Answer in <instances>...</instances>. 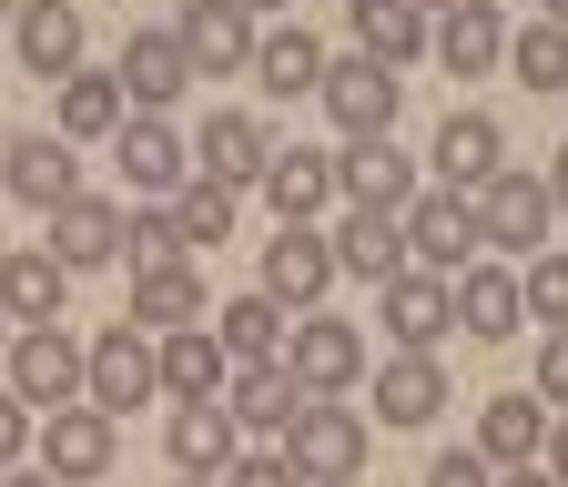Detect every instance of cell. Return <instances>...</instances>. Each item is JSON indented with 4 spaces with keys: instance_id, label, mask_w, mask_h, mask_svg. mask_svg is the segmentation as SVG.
I'll return each instance as SVG.
<instances>
[{
    "instance_id": "cell-1",
    "label": "cell",
    "mask_w": 568,
    "mask_h": 487,
    "mask_svg": "<svg viewBox=\"0 0 568 487\" xmlns=\"http://www.w3.org/2000/svg\"><path fill=\"white\" fill-rule=\"evenodd\" d=\"M82 396L102 406V416H132V406H153L163 396V345L142 335L132 315L102 335V345H82Z\"/></svg>"
},
{
    "instance_id": "cell-2",
    "label": "cell",
    "mask_w": 568,
    "mask_h": 487,
    "mask_svg": "<svg viewBox=\"0 0 568 487\" xmlns=\"http://www.w3.org/2000/svg\"><path fill=\"white\" fill-rule=\"evenodd\" d=\"M284 457H295L315 487H355L366 477V416L335 406V396H305V416L284 427Z\"/></svg>"
},
{
    "instance_id": "cell-3",
    "label": "cell",
    "mask_w": 568,
    "mask_h": 487,
    "mask_svg": "<svg viewBox=\"0 0 568 487\" xmlns=\"http://www.w3.org/2000/svg\"><path fill=\"white\" fill-rule=\"evenodd\" d=\"M396 224H406L416 274H467V264H477V244H487V234H477V203H467V193H447V183H437V193H416Z\"/></svg>"
},
{
    "instance_id": "cell-4",
    "label": "cell",
    "mask_w": 568,
    "mask_h": 487,
    "mask_svg": "<svg viewBox=\"0 0 568 487\" xmlns=\"http://www.w3.org/2000/svg\"><path fill=\"white\" fill-rule=\"evenodd\" d=\"M173 41H183V61H193V82L254 72V11H244V0H183Z\"/></svg>"
},
{
    "instance_id": "cell-5",
    "label": "cell",
    "mask_w": 568,
    "mask_h": 487,
    "mask_svg": "<svg viewBox=\"0 0 568 487\" xmlns=\"http://www.w3.org/2000/svg\"><path fill=\"white\" fill-rule=\"evenodd\" d=\"M325 112H335V132L345 143H376V132H396V102H406V82L386 72V61H325V92H315Z\"/></svg>"
},
{
    "instance_id": "cell-6",
    "label": "cell",
    "mask_w": 568,
    "mask_h": 487,
    "mask_svg": "<svg viewBox=\"0 0 568 487\" xmlns=\"http://www.w3.org/2000/svg\"><path fill=\"white\" fill-rule=\"evenodd\" d=\"M112 427H122V416H102L92 396L51 406V416H41V467H51L61 487H102V477H112Z\"/></svg>"
},
{
    "instance_id": "cell-7",
    "label": "cell",
    "mask_w": 568,
    "mask_h": 487,
    "mask_svg": "<svg viewBox=\"0 0 568 487\" xmlns=\"http://www.w3.org/2000/svg\"><path fill=\"white\" fill-rule=\"evenodd\" d=\"M335 274H345V264H335V234H315V224H274V244H264V295H274V305L315 315Z\"/></svg>"
},
{
    "instance_id": "cell-8",
    "label": "cell",
    "mask_w": 568,
    "mask_h": 487,
    "mask_svg": "<svg viewBox=\"0 0 568 487\" xmlns=\"http://www.w3.org/2000/svg\"><path fill=\"white\" fill-rule=\"evenodd\" d=\"M11 396L21 406H71V396H82V345H71L61 325H21L11 335Z\"/></svg>"
},
{
    "instance_id": "cell-9",
    "label": "cell",
    "mask_w": 568,
    "mask_h": 487,
    "mask_svg": "<svg viewBox=\"0 0 568 487\" xmlns=\"http://www.w3.org/2000/svg\"><path fill=\"white\" fill-rule=\"evenodd\" d=\"M284 366H295L305 396H345L355 376H366V335L335 325V315H305L295 335H284Z\"/></svg>"
},
{
    "instance_id": "cell-10",
    "label": "cell",
    "mask_w": 568,
    "mask_h": 487,
    "mask_svg": "<svg viewBox=\"0 0 568 487\" xmlns=\"http://www.w3.org/2000/svg\"><path fill=\"white\" fill-rule=\"evenodd\" d=\"M548 214H558V203H548V173H518V163L477 193V234L508 244V254H538L548 244Z\"/></svg>"
},
{
    "instance_id": "cell-11",
    "label": "cell",
    "mask_w": 568,
    "mask_h": 487,
    "mask_svg": "<svg viewBox=\"0 0 568 487\" xmlns=\"http://www.w3.org/2000/svg\"><path fill=\"white\" fill-rule=\"evenodd\" d=\"M426 163H437L447 193H487L497 173H508V132H497V112H447V122H437V153H426Z\"/></svg>"
},
{
    "instance_id": "cell-12",
    "label": "cell",
    "mask_w": 568,
    "mask_h": 487,
    "mask_svg": "<svg viewBox=\"0 0 568 487\" xmlns=\"http://www.w3.org/2000/svg\"><path fill=\"white\" fill-rule=\"evenodd\" d=\"M112 163H122V183H132V193H183V173H193L183 132H173L163 112H122V132H112Z\"/></svg>"
},
{
    "instance_id": "cell-13",
    "label": "cell",
    "mask_w": 568,
    "mask_h": 487,
    "mask_svg": "<svg viewBox=\"0 0 568 487\" xmlns=\"http://www.w3.org/2000/svg\"><path fill=\"white\" fill-rule=\"evenodd\" d=\"M0 183L21 203H41V214H61V203H82V153H71L61 132H21V143L0 153Z\"/></svg>"
},
{
    "instance_id": "cell-14",
    "label": "cell",
    "mask_w": 568,
    "mask_h": 487,
    "mask_svg": "<svg viewBox=\"0 0 568 487\" xmlns=\"http://www.w3.org/2000/svg\"><path fill=\"white\" fill-rule=\"evenodd\" d=\"M376 325L406 345V356H426L447 325H457V295H447V274H396V285H376Z\"/></svg>"
},
{
    "instance_id": "cell-15",
    "label": "cell",
    "mask_w": 568,
    "mask_h": 487,
    "mask_svg": "<svg viewBox=\"0 0 568 487\" xmlns=\"http://www.w3.org/2000/svg\"><path fill=\"white\" fill-rule=\"evenodd\" d=\"M163 447H173L183 477H224V467L244 457V427H234V406H224V396H193V406H173Z\"/></svg>"
},
{
    "instance_id": "cell-16",
    "label": "cell",
    "mask_w": 568,
    "mask_h": 487,
    "mask_svg": "<svg viewBox=\"0 0 568 487\" xmlns=\"http://www.w3.org/2000/svg\"><path fill=\"white\" fill-rule=\"evenodd\" d=\"M447 61V82H487L497 61H508V21H497V0H457V11H437V41H426Z\"/></svg>"
},
{
    "instance_id": "cell-17",
    "label": "cell",
    "mask_w": 568,
    "mask_h": 487,
    "mask_svg": "<svg viewBox=\"0 0 568 487\" xmlns=\"http://www.w3.org/2000/svg\"><path fill=\"white\" fill-rule=\"evenodd\" d=\"M335 193L366 203V214H406V203H416V163L386 143V132H376V143H345L335 153Z\"/></svg>"
},
{
    "instance_id": "cell-18",
    "label": "cell",
    "mask_w": 568,
    "mask_h": 487,
    "mask_svg": "<svg viewBox=\"0 0 568 487\" xmlns=\"http://www.w3.org/2000/svg\"><path fill=\"white\" fill-rule=\"evenodd\" d=\"M11 41H21V72H41V82H71V72H82V11H71V0H21V11H11Z\"/></svg>"
},
{
    "instance_id": "cell-19",
    "label": "cell",
    "mask_w": 568,
    "mask_h": 487,
    "mask_svg": "<svg viewBox=\"0 0 568 487\" xmlns=\"http://www.w3.org/2000/svg\"><path fill=\"white\" fill-rule=\"evenodd\" d=\"M183 92H193L183 41H173V31H132V41H122V102H132V112H173Z\"/></svg>"
},
{
    "instance_id": "cell-20",
    "label": "cell",
    "mask_w": 568,
    "mask_h": 487,
    "mask_svg": "<svg viewBox=\"0 0 568 487\" xmlns=\"http://www.w3.org/2000/svg\"><path fill=\"white\" fill-rule=\"evenodd\" d=\"M477 457L487 467H538L548 457V396H528V386L518 396H487L477 406Z\"/></svg>"
},
{
    "instance_id": "cell-21",
    "label": "cell",
    "mask_w": 568,
    "mask_h": 487,
    "mask_svg": "<svg viewBox=\"0 0 568 487\" xmlns=\"http://www.w3.org/2000/svg\"><path fill=\"white\" fill-rule=\"evenodd\" d=\"M447 295H457V325H467L477 345H508V335L528 325V295H518V274H508V264H467Z\"/></svg>"
},
{
    "instance_id": "cell-22",
    "label": "cell",
    "mask_w": 568,
    "mask_h": 487,
    "mask_svg": "<svg viewBox=\"0 0 568 487\" xmlns=\"http://www.w3.org/2000/svg\"><path fill=\"white\" fill-rule=\"evenodd\" d=\"M61 295H71V264L51 244H11V264H0V315L11 325H51Z\"/></svg>"
},
{
    "instance_id": "cell-23",
    "label": "cell",
    "mask_w": 568,
    "mask_h": 487,
    "mask_svg": "<svg viewBox=\"0 0 568 487\" xmlns=\"http://www.w3.org/2000/svg\"><path fill=\"white\" fill-rule=\"evenodd\" d=\"M264 193H274V224H315L325 203H335V153L284 143V153L264 163Z\"/></svg>"
},
{
    "instance_id": "cell-24",
    "label": "cell",
    "mask_w": 568,
    "mask_h": 487,
    "mask_svg": "<svg viewBox=\"0 0 568 487\" xmlns=\"http://www.w3.org/2000/svg\"><path fill=\"white\" fill-rule=\"evenodd\" d=\"M153 345H163V396L173 406L234 386V356H224V335H213V325H183V335H153Z\"/></svg>"
},
{
    "instance_id": "cell-25",
    "label": "cell",
    "mask_w": 568,
    "mask_h": 487,
    "mask_svg": "<svg viewBox=\"0 0 568 487\" xmlns=\"http://www.w3.org/2000/svg\"><path fill=\"white\" fill-rule=\"evenodd\" d=\"M345 21H355V51H366V61H386V72L437 41V21H426L416 0H345Z\"/></svg>"
},
{
    "instance_id": "cell-26",
    "label": "cell",
    "mask_w": 568,
    "mask_h": 487,
    "mask_svg": "<svg viewBox=\"0 0 568 487\" xmlns=\"http://www.w3.org/2000/svg\"><path fill=\"white\" fill-rule=\"evenodd\" d=\"M254 82H264L274 102H295V92H325V41H315L305 21L264 31V41H254Z\"/></svg>"
},
{
    "instance_id": "cell-27",
    "label": "cell",
    "mask_w": 568,
    "mask_h": 487,
    "mask_svg": "<svg viewBox=\"0 0 568 487\" xmlns=\"http://www.w3.org/2000/svg\"><path fill=\"white\" fill-rule=\"evenodd\" d=\"M71 274H92V264H112L122 254V214H112V203L102 193H82V203H61V214H51V234H41Z\"/></svg>"
},
{
    "instance_id": "cell-28",
    "label": "cell",
    "mask_w": 568,
    "mask_h": 487,
    "mask_svg": "<svg viewBox=\"0 0 568 487\" xmlns=\"http://www.w3.org/2000/svg\"><path fill=\"white\" fill-rule=\"evenodd\" d=\"M224 406H234V427H254V437H284L305 416V386H295V366H244L234 386H224Z\"/></svg>"
},
{
    "instance_id": "cell-29",
    "label": "cell",
    "mask_w": 568,
    "mask_h": 487,
    "mask_svg": "<svg viewBox=\"0 0 568 487\" xmlns=\"http://www.w3.org/2000/svg\"><path fill=\"white\" fill-rule=\"evenodd\" d=\"M335 264H345V274H366V285H396V274H406V224L355 203V214L335 224Z\"/></svg>"
},
{
    "instance_id": "cell-30",
    "label": "cell",
    "mask_w": 568,
    "mask_h": 487,
    "mask_svg": "<svg viewBox=\"0 0 568 487\" xmlns=\"http://www.w3.org/2000/svg\"><path fill=\"white\" fill-rule=\"evenodd\" d=\"M213 335H224L234 366H284V335H295V325H284V305L254 285V295H234L224 315H213Z\"/></svg>"
},
{
    "instance_id": "cell-31",
    "label": "cell",
    "mask_w": 568,
    "mask_h": 487,
    "mask_svg": "<svg viewBox=\"0 0 568 487\" xmlns=\"http://www.w3.org/2000/svg\"><path fill=\"white\" fill-rule=\"evenodd\" d=\"M264 163H274V143H264L254 112H213V122H203V173H213V183L244 193V183H264Z\"/></svg>"
},
{
    "instance_id": "cell-32",
    "label": "cell",
    "mask_w": 568,
    "mask_h": 487,
    "mask_svg": "<svg viewBox=\"0 0 568 487\" xmlns=\"http://www.w3.org/2000/svg\"><path fill=\"white\" fill-rule=\"evenodd\" d=\"M437 406H447V366L437 356H396L376 376V416L386 427H437Z\"/></svg>"
},
{
    "instance_id": "cell-33",
    "label": "cell",
    "mask_w": 568,
    "mask_h": 487,
    "mask_svg": "<svg viewBox=\"0 0 568 487\" xmlns=\"http://www.w3.org/2000/svg\"><path fill=\"white\" fill-rule=\"evenodd\" d=\"M112 132H122V72H92L82 61L61 82V143H112Z\"/></svg>"
},
{
    "instance_id": "cell-34",
    "label": "cell",
    "mask_w": 568,
    "mask_h": 487,
    "mask_svg": "<svg viewBox=\"0 0 568 487\" xmlns=\"http://www.w3.org/2000/svg\"><path fill=\"white\" fill-rule=\"evenodd\" d=\"M132 325H142V335H183V325H203V274H193V264H173V274H132Z\"/></svg>"
},
{
    "instance_id": "cell-35",
    "label": "cell",
    "mask_w": 568,
    "mask_h": 487,
    "mask_svg": "<svg viewBox=\"0 0 568 487\" xmlns=\"http://www.w3.org/2000/svg\"><path fill=\"white\" fill-rule=\"evenodd\" d=\"M508 61H518L528 92H568V21H528V31H508Z\"/></svg>"
},
{
    "instance_id": "cell-36",
    "label": "cell",
    "mask_w": 568,
    "mask_h": 487,
    "mask_svg": "<svg viewBox=\"0 0 568 487\" xmlns=\"http://www.w3.org/2000/svg\"><path fill=\"white\" fill-rule=\"evenodd\" d=\"M183 254H193V234H183L173 214H132V224H122V264H132V274H173Z\"/></svg>"
},
{
    "instance_id": "cell-37",
    "label": "cell",
    "mask_w": 568,
    "mask_h": 487,
    "mask_svg": "<svg viewBox=\"0 0 568 487\" xmlns=\"http://www.w3.org/2000/svg\"><path fill=\"white\" fill-rule=\"evenodd\" d=\"M173 224L213 254V244L234 234V183H213V173H203V183H183V193H173Z\"/></svg>"
},
{
    "instance_id": "cell-38",
    "label": "cell",
    "mask_w": 568,
    "mask_h": 487,
    "mask_svg": "<svg viewBox=\"0 0 568 487\" xmlns=\"http://www.w3.org/2000/svg\"><path fill=\"white\" fill-rule=\"evenodd\" d=\"M518 295H528V315H538V325H568V254H528Z\"/></svg>"
},
{
    "instance_id": "cell-39",
    "label": "cell",
    "mask_w": 568,
    "mask_h": 487,
    "mask_svg": "<svg viewBox=\"0 0 568 487\" xmlns=\"http://www.w3.org/2000/svg\"><path fill=\"white\" fill-rule=\"evenodd\" d=\"M224 487H315V477H305L295 457H234V467H224Z\"/></svg>"
},
{
    "instance_id": "cell-40",
    "label": "cell",
    "mask_w": 568,
    "mask_h": 487,
    "mask_svg": "<svg viewBox=\"0 0 568 487\" xmlns=\"http://www.w3.org/2000/svg\"><path fill=\"white\" fill-rule=\"evenodd\" d=\"M426 487H497V467H487L477 447H447L437 467H426Z\"/></svg>"
},
{
    "instance_id": "cell-41",
    "label": "cell",
    "mask_w": 568,
    "mask_h": 487,
    "mask_svg": "<svg viewBox=\"0 0 568 487\" xmlns=\"http://www.w3.org/2000/svg\"><path fill=\"white\" fill-rule=\"evenodd\" d=\"M538 396L568 406V325H548V345H538Z\"/></svg>"
},
{
    "instance_id": "cell-42",
    "label": "cell",
    "mask_w": 568,
    "mask_h": 487,
    "mask_svg": "<svg viewBox=\"0 0 568 487\" xmlns=\"http://www.w3.org/2000/svg\"><path fill=\"white\" fill-rule=\"evenodd\" d=\"M21 447H31V406H21V396H11V386H0V467H11V457H21Z\"/></svg>"
},
{
    "instance_id": "cell-43",
    "label": "cell",
    "mask_w": 568,
    "mask_h": 487,
    "mask_svg": "<svg viewBox=\"0 0 568 487\" xmlns=\"http://www.w3.org/2000/svg\"><path fill=\"white\" fill-rule=\"evenodd\" d=\"M548 477L568 487V416H558V427H548Z\"/></svg>"
},
{
    "instance_id": "cell-44",
    "label": "cell",
    "mask_w": 568,
    "mask_h": 487,
    "mask_svg": "<svg viewBox=\"0 0 568 487\" xmlns=\"http://www.w3.org/2000/svg\"><path fill=\"white\" fill-rule=\"evenodd\" d=\"M548 203H558V214H568V143L548 153Z\"/></svg>"
},
{
    "instance_id": "cell-45",
    "label": "cell",
    "mask_w": 568,
    "mask_h": 487,
    "mask_svg": "<svg viewBox=\"0 0 568 487\" xmlns=\"http://www.w3.org/2000/svg\"><path fill=\"white\" fill-rule=\"evenodd\" d=\"M497 487H558L548 467H508V477H497Z\"/></svg>"
},
{
    "instance_id": "cell-46",
    "label": "cell",
    "mask_w": 568,
    "mask_h": 487,
    "mask_svg": "<svg viewBox=\"0 0 568 487\" xmlns=\"http://www.w3.org/2000/svg\"><path fill=\"white\" fill-rule=\"evenodd\" d=\"M538 21H568V0H538Z\"/></svg>"
},
{
    "instance_id": "cell-47",
    "label": "cell",
    "mask_w": 568,
    "mask_h": 487,
    "mask_svg": "<svg viewBox=\"0 0 568 487\" xmlns=\"http://www.w3.org/2000/svg\"><path fill=\"white\" fill-rule=\"evenodd\" d=\"M416 11H457V0H416Z\"/></svg>"
},
{
    "instance_id": "cell-48",
    "label": "cell",
    "mask_w": 568,
    "mask_h": 487,
    "mask_svg": "<svg viewBox=\"0 0 568 487\" xmlns=\"http://www.w3.org/2000/svg\"><path fill=\"white\" fill-rule=\"evenodd\" d=\"M244 11H284V0H244Z\"/></svg>"
},
{
    "instance_id": "cell-49",
    "label": "cell",
    "mask_w": 568,
    "mask_h": 487,
    "mask_svg": "<svg viewBox=\"0 0 568 487\" xmlns=\"http://www.w3.org/2000/svg\"><path fill=\"white\" fill-rule=\"evenodd\" d=\"M183 487H224V477H183Z\"/></svg>"
},
{
    "instance_id": "cell-50",
    "label": "cell",
    "mask_w": 568,
    "mask_h": 487,
    "mask_svg": "<svg viewBox=\"0 0 568 487\" xmlns=\"http://www.w3.org/2000/svg\"><path fill=\"white\" fill-rule=\"evenodd\" d=\"M11 11H21V0H0V21H11Z\"/></svg>"
},
{
    "instance_id": "cell-51",
    "label": "cell",
    "mask_w": 568,
    "mask_h": 487,
    "mask_svg": "<svg viewBox=\"0 0 568 487\" xmlns=\"http://www.w3.org/2000/svg\"><path fill=\"white\" fill-rule=\"evenodd\" d=\"M0 203H11V183H0Z\"/></svg>"
},
{
    "instance_id": "cell-52",
    "label": "cell",
    "mask_w": 568,
    "mask_h": 487,
    "mask_svg": "<svg viewBox=\"0 0 568 487\" xmlns=\"http://www.w3.org/2000/svg\"><path fill=\"white\" fill-rule=\"evenodd\" d=\"M0 325H11V315H0ZM0 345H11V335H0Z\"/></svg>"
},
{
    "instance_id": "cell-53",
    "label": "cell",
    "mask_w": 568,
    "mask_h": 487,
    "mask_svg": "<svg viewBox=\"0 0 568 487\" xmlns=\"http://www.w3.org/2000/svg\"><path fill=\"white\" fill-rule=\"evenodd\" d=\"M0 487H21V477H0Z\"/></svg>"
},
{
    "instance_id": "cell-54",
    "label": "cell",
    "mask_w": 568,
    "mask_h": 487,
    "mask_svg": "<svg viewBox=\"0 0 568 487\" xmlns=\"http://www.w3.org/2000/svg\"><path fill=\"white\" fill-rule=\"evenodd\" d=\"M355 487H366V477H355Z\"/></svg>"
}]
</instances>
